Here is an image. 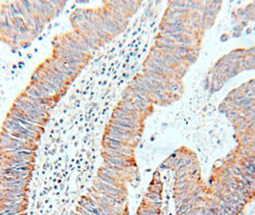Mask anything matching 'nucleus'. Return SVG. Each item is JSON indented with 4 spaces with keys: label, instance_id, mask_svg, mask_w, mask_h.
Segmentation results:
<instances>
[{
    "label": "nucleus",
    "instance_id": "1",
    "mask_svg": "<svg viewBox=\"0 0 255 215\" xmlns=\"http://www.w3.org/2000/svg\"><path fill=\"white\" fill-rule=\"evenodd\" d=\"M236 144L204 179L197 154L182 145L162 161L173 174L176 215H239L255 200V79L231 90L220 105Z\"/></svg>",
    "mask_w": 255,
    "mask_h": 215
},
{
    "label": "nucleus",
    "instance_id": "2",
    "mask_svg": "<svg viewBox=\"0 0 255 215\" xmlns=\"http://www.w3.org/2000/svg\"><path fill=\"white\" fill-rule=\"evenodd\" d=\"M255 68V48L238 49L223 57L215 64L206 76L205 87L214 92L222 88L231 77L245 69Z\"/></svg>",
    "mask_w": 255,
    "mask_h": 215
},
{
    "label": "nucleus",
    "instance_id": "3",
    "mask_svg": "<svg viewBox=\"0 0 255 215\" xmlns=\"http://www.w3.org/2000/svg\"><path fill=\"white\" fill-rule=\"evenodd\" d=\"M163 183L161 180L160 169H156L153 173L148 190L143 197L140 206L135 215H160L162 205Z\"/></svg>",
    "mask_w": 255,
    "mask_h": 215
},
{
    "label": "nucleus",
    "instance_id": "4",
    "mask_svg": "<svg viewBox=\"0 0 255 215\" xmlns=\"http://www.w3.org/2000/svg\"><path fill=\"white\" fill-rule=\"evenodd\" d=\"M2 129H5L7 131H10V132H13V133H20V134H23L26 136H29L30 138L34 140V141H38L40 134L38 132H34V131H30V130H27L24 127L19 126L18 124L14 123V122H11L9 120H5L4 123H3V126H2Z\"/></svg>",
    "mask_w": 255,
    "mask_h": 215
},
{
    "label": "nucleus",
    "instance_id": "5",
    "mask_svg": "<svg viewBox=\"0 0 255 215\" xmlns=\"http://www.w3.org/2000/svg\"><path fill=\"white\" fill-rule=\"evenodd\" d=\"M5 198H26L25 190H0V199Z\"/></svg>",
    "mask_w": 255,
    "mask_h": 215
},
{
    "label": "nucleus",
    "instance_id": "6",
    "mask_svg": "<svg viewBox=\"0 0 255 215\" xmlns=\"http://www.w3.org/2000/svg\"><path fill=\"white\" fill-rule=\"evenodd\" d=\"M29 181H22L18 183H9V182H0V190H25Z\"/></svg>",
    "mask_w": 255,
    "mask_h": 215
},
{
    "label": "nucleus",
    "instance_id": "7",
    "mask_svg": "<svg viewBox=\"0 0 255 215\" xmlns=\"http://www.w3.org/2000/svg\"><path fill=\"white\" fill-rule=\"evenodd\" d=\"M27 208V201L17 205H4L0 204V213L7 212V211H13V212H24Z\"/></svg>",
    "mask_w": 255,
    "mask_h": 215
}]
</instances>
